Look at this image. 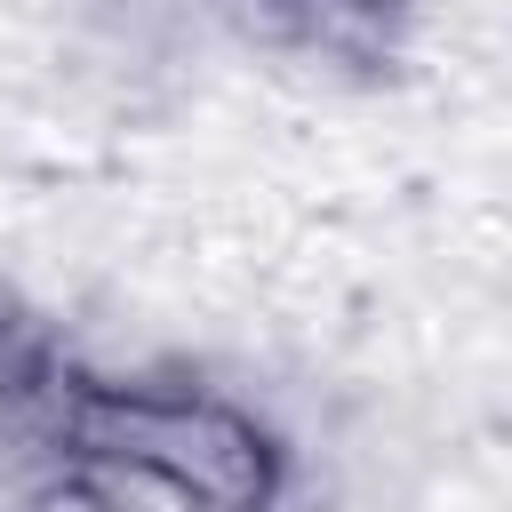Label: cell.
<instances>
[{"mask_svg": "<svg viewBox=\"0 0 512 512\" xmlns=\"http://www.w3.org/2000/svg\"><path fill=\"white\" fill-rule=\"evenodd\" d=\"M80 432L160 480H176L192 504L208 512H256L272 496V448L248 416L216 408V400H128V392H104L80 408Z\"/></svg>", "mask_w": 512, "mask_h": 512, "instance_id": "cell-1", "label": "cell"}, {"mask_svg": "<svg viewBox=\"0 0 512 512\" xmlns=\"http://www.w3.org/2000/svg\"><path fill=\"white\" fill-rule=\"evenodd\" d=\"M40 512H120L104 488H88V480H64V488H48L40 496Z\"/></svg>", "mask_w": 512, "mask_h": 512, "instance_id": "cell-2", "label": "cell"}, {"mask_svg": "<svg viewBox=\"0 0 512 512\" xmlns=\"http://www.w3.org/2000/svg\"><path fill=\"white\" fill-rule=\"evenodd\" d=\"M0 328H8V320H0Z\"/></svg>", "mask_w": 512, "mask_h": 512, "instance_id": "cell-3", "label": "cell"}]
</instances>
